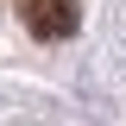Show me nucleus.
Instances as JSON below:
<instances>
[{
  "label": "nucleus",
  "mask_w": 126,
  "mask_h": 126,
  "mask_svg": "<svg viewBox=\"0 0 126 126\" xmlns=\"http://www.w3.org/2000/svg\"><path fill=\"white\" fill-rule=\"evenodd\" d=\"M19 19H25L32 38H44V44H57V38H69V32L82 25V6L76 0H13Z\"/></svg>",
  "instance_id": "f257e3e1"
}]
</instances>
